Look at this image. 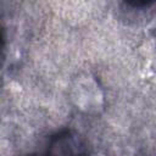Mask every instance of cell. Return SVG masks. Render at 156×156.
I'll return each instance as SVG.
<instances>
[{
	"instance_id": "cell-1",
	"label": "cell",
	"mask_w": 156,
	"mask_h": 156,
	"mask_svg": "<svg viewBox=\"0 0 156 156\" xmlns=\"http://www.w3.org/2000/svg\"><path fill=\"white\" fill-rule=\"evenodd\" d=\"M32 156H50V155H49V154H48V152L45 151V152H44L43 155H32Z\"/></svg>"
}]
</instances>
